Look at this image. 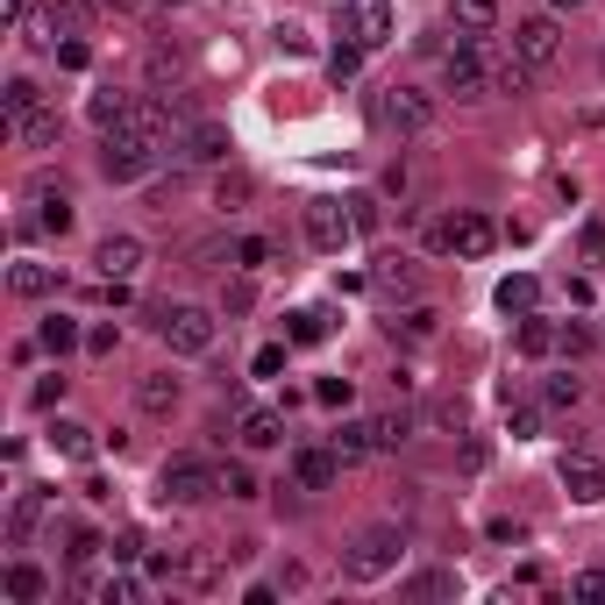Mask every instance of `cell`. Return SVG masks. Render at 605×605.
<instances>
[{
  "label": "cell",
  "instance_id": "12",
  "mask_svg": "<svg viewBox=\"0 0 605 605\" xmlns=\"http://www.w3.org/2000/svg\"><path fill=\"white\" fill-rule=\"evenodd\" d=\"M371 293L385 299V307H406V299L420 293V264L414 256H377L371 264Z\"/></svg>",
  "mask_w": 605,
  "mask_h": 605
},
{
  "label": "cell",
  "instance_id": "49",
  "mask_svg": "<svg viewBox=\"0 0 605 605\" xmlns=\"http://www.w3.org/2000/svg\"><path fill=\"white\" fill-rule=\"evenodd\" d=\"M57 65H65V72H86V65H94V51H86V36H65V43H57Z\"/></svg>",
  "mask_w": 605,
  "mask_h": 605
},
{
  "label": "cell",
  "instance_id": "37",
  "mask_svg": "<svg viewBox=\"0 0 605 605\" xmlns=\"http://www.w3.org/2000/svg\"><path fill=\"white\" fill-rule=\"evenodd\" d=\"M520 356H549L556 350V321H541V314H520Z\"/></svg>",
  "mask_w": 605,
  "mask_h": 605
},
{
  "label": "cell",
  "instance_id": "27",
  "mask_svg": "<svg viewBox=\"0 0 605 605\" xmlns=\"http://www.w3.org/2000/svg\"><path fill=\"white\" fill-rule=\"evenodd\" d=\"M0 114H8V129H14V121H29V114H43V86L36 79H8V86H0Z\"/></svg>",
  "mask_w": 605,
  "mask_h": 605
},
{
  "label": "cell",
  "instance_id": "28",
  "mask_svg": "<svg viewBox=\"0 0 605 605\" xmlns=\"http://www.w3.org/2000/svg\"><path fill=\"white\" fill-rule=\"evenodd\" d=\"M328 307H299V314H285V342H299V350H314V342H328Z\"/></svg>",
  "mask_w": 605,
  "mask_h": 605
},
{
  "label": "cell",
  "instance_id": "52",
  "mask_svg": "<svg viewBox=\"0 0 605 605\" xmlns=\"http://www.w3.org/2000/svg\"><path fill=\"white\" fill-rule=\"evenodd\" d=\"M314 399H321V406H350L356 392H350V377H321V385H314Z\"/></svg>",
  "mask_w": 605,
  "mask_h": 605
},
{
  "label": "cell",
  "instance_id": "21",
  "mask_svg": "<svg viewBox=\"0 0 605 605\" xmlns=\"http://www.w3.org/2000/svg\"><path fill=\"white\" fill-rule=\"evenodd\" d=\"M51 449H57V457H65V463H94L100 435L86 428V420H65V414H57V420H51Z\"/></svg>",
  "mask_w": 605,
  "mask_h": 605
},
{
  "label": "cell",
  "instance_id": "14",
  "mask_svg": "<svg viewBox=\"0 0 605 605\" xmlns=\"http://www.w3.org/2000/svg\"><path fill=\"white\" fill-rule=\"evenodd\" d=\"M556 477H563V492H570V498H584V506H592V498H605V463L592 457V449H563Z\"/></svg>",
  "mask_w": 605,
  "mask_h": 605
},
{
  "label": "cell",
  "instance_id": "17",
  "mask_svg": "<svg viewBox=\"0 0 605 605\" xmlns=\"http://www.w3.org/2000/svg\"><path fill=\"white\" fill-rule=\"evenodd\" d=\"M235 442L242 449H278L285 442V406H242L235 414Z\"/></svg>",
  "mask_w": 605,
  "mask_h": 605
},
{
  "label": "cell",
  "instance_id": "53",
  "mask_svg": "<svg viewBox=\"0 0 605 605\" xmlns=\"http://www.w3.org/2000/svg\"><path fill=\"white\" fill-rule=\"evenodd\" d=\"M114 342H121V328H114V321L86 328V350H94V356H114Z\"/></svg>",
  "mask_w": 605,
  "mask_h": 605
},
{
  "label": "cell",
  "instance_id": "3",
  "mask_svg": "<svg viewBox=\"0 0 605 605\" xmlns=\"http://www.w3.org/2000/svg\"><path fill=\"white\" fill-rule=\"evenodd\" d=\"M492 65H498V51L484 36H457V51L442 57V86L457 100H492Z\"/></svg>",
  "mask_w": 605,
  "mask_h": 605
},
{
  "label": "cell",
  "instance_id": "7",
  "mask_svg": "<svg viewBox=\"0 0 605 605\" xmlns=\"http://www.w3.org/2000/svg\"><path fill=\"white\" fill-rule=\"evenodd\" d=\"M336 29L356 51H385L392 43V0H336Z\"/></svg>",
  "mask_w": 605,
  "mask_h": 605
},
{
  "label": "cell",
  "instance_id": "51",
  "mask_svg": "<svg viewBox=\"0 0 605 605\" xmlns=\"http://www.w3.org/2000/svg\"><path fill=\"white\" fill-rule=\"evenodd\" d=\"M108 556H114V563H143V535H135V527H121V535L108 541Z\"/></svg>",
  "mask_w": 605,
  "mask_h": 605
},
{
  "label": "cell",
  "instance_id": "25",
  "mask_svg": "<svg viewBox=\"0 0 605 605\" xmlns=\"http://www.w3.org/2000/svg\"><path fill=\"white\" fill-rule=\"evenodd\" d=\"M498 314H535V299H541V278L535 271H513V278H498Z\"/></svg>",
  "mask_w": 605,
  "mask_h": 605
},
{
  "label": "cell",
  "instance_id": "9",
  "mask_svg": "<svg viewBox=\"0 0 605 605\" xmlns=\"http://www.w3.org/2000/svg\"><path fill=\"white\" fill-rule=\"evenodd\" d=\"M377 121H385V129H399V135H428V129H435V94H420V86H385Z\"/></svg>",
  "mask_w": 605,
  "mask_h": 605
},
{
  "label": "cell",
  "instance_id": "11",
  "mask_svg": "<svg viewBox=\"0 0 605 605\" xmlns=\"http://www.w3.org/2000/svg\"><path fill=\"white\" fill-rule=\"evenodd\" d=\"M178 157H186V164H229V150H235V135L229 129H221V121H207V114H193L186 121V129H178Z\"/></svg>",
  "mask_w": 605,
  "mask_h": 605
},
{
  "label": "cell",
  "instance_id": "38",
  "mask_svg": "<svg viewBox=\"0 0 605 605\" xmlns=\"http://www.w3.org/2000/svg\"><path fill=\"white\" fill-rule=\"evenodd\" d=\"M541 428H549V406H506V435H513V442H535V435Z\"/></svg>",
  "mask_w": 605,
  "mask_h": 605
},
{
  "label": "cell",
  "instance_id": "36",
  "mask_svg": "<svg viewBox=\"0 0 605 605\" xmlns=\"http://www.w3.org/2000/svg\"><path fill=\"white\" fill-rule=\"evenodd\" d=\"M449 14H457L463 36H492V29H498V0H457Z\"/></svg>",
  "mask_w": 605,
  "mask_h": 605
},
{
  "label": "cell",
  "instance_id": "6",
  "mask_svg": "<svg viewBox=\"0 0 605 605\" xmlns=\"http://www.w3.org/2000/svg\"><path fill=\"white\" fill-rule=\"evenodd\" d=\"M492 242H498V221H492V215H471V207L428 229V250H449V256H463V264L492 256Z\"/></svg>",
  "mask_w": 605,
  "mask_h": 605
},
{
  "label": "cell",
  "instance_id": "16",
  "mask_svg": "<svg viewBox=\"0 0 605 605\" xmlns=\"http://www.w3.org/2000/svg\"><path fill=\"white\" fill-rule=\"evenodd\" d=\"M143 235H100L94 242V271L100 278H135V271H143Z\"/></svg>",
  "mask_w": 605,
  "mask_h": 605
},
{
  "label": "cell",
  "instance_id": "48",
  "mask_svg": "<svg viewBox=\"0 0 605 605\" xmlns=\"http://www.w3.org/2000/svg\"><path fill=\"white\" fill-rule=\"evenodd\" d=\"M57 399H65V371H51V377H36V385H29V406H36V414H51Z\"/></svg>",
  "mask_w": 605,
  "mask_h": 605
},
{
  "label": "cell",
  "instance_id": "32",
  "mask_svg": "<svg viewBox=\"0 0 605 605\" xmlns=\"http://www.w3.org/2000/svg\"><path fill=\"white\" fill-rule=\"evenodd\" d=\"M129 108H135V94H114V86H100V94L86 100V114H94V129H100V135L121 129V121H129Z\"/></svg>",
  "mask_w": 605,
  "mask_h": 605
},
{
  "label": "cell",
  "instance_id": "2",
  "mask_svg": "<svg viewBox=\"0 0 605 605\" xmlns=\"http://www.w3.org/2000/svg\"><path fill=\"white\" fill-rule=\"evenodd\" d=\"M150 328L172 342V356H207L221 342V321L207 307H193V299H164V307H150Z\"/></svg>",
  "mask_w": 605,
  "mask_h": 605
},
{
  "label": "cell",
  "instance_id": "26",
  "mask_svg": "<svg viewBox=\"0 0 605 605\" xmlns=\"http://www.w3.org/2000/svg\"><path fill=\"white\" fill-rule=\"evenodd\" d=\"M457 592H463V578H457V570H414V578H406V598H414V605L457 598Z\"/></svg>",
  "mask_w": 605,
  "mask_h": 605
},
{
  "label": "cell",
  "instance_id": "4",
  "mask_svg": "<svg viewBox=\"0 0 605 605\" xmlns=\"http://www.w3.org/2000/svg\"><path fill=\"white\" fill-rule=\"evenodd\" d=\"M164 157V143H150V135H129V129H108L100 135V178L108 186H135V178H150Z\"/></svg>",
  "mask_w": 605,
  "mask_h": 605
},
{
  "label": "cell",
  "instance_id": "41",
  "mask_svg": "<svg viewBox=\"0 0 605 605\" xmlns=\"http://www.w3.org/2000/svg\"><path fill=\"white\" fill-rule=\"evenodd\" d=\"M250 193H256V178H250V172H221V186H215V207H229V215H235V207L250 200Z\"/></svg>",
  "mask_w": 605,
  "mask_h": 605
},
{
  "label": "cell",
  "instance_id": "35",
  "mask_svg": "<svg viewBox=\"0 0 605 605\" xmlns=\"http://www.w3.org/2000/svg\"><path fill=\"white\" fill-rule=\"evenodd\" d=\"M108 549V541L94 535V527H79V520H65V563L72 570H94V556Z\"/></svg>",
  "mask_w": 605,
  "mask_h": 605
},
{
  "label": "cell",
  "instance_id": "47",
  "mask_svg": "<svg viewBox=\"0 0 605 605\" xmlns=\"http://www.w3.org/2000/svg\"><path fill=\"white\" fill-rule=\"evenodd\" d=\"M578 399H584V385H578V377H570V371L541 385V406H549V414H556V406H578Z\"/></svg>",
  "mask_w": 605,
  "mask_h": 605
},
{
  "label": "cell",
  "instance_id": "29",
  "mask_svg": "<svg viewBox=\"0 0 605 605\" xmlns=\"http://www.w3.org/2000/svg\"><path fill=\"white\" fill-rule=\"evenodd\" d=\"M36 342H43L51 356H72V350H86V328L72 321V314H51V321L36 328Z\"/></svg>",
  "mask_w": 605,
  "mask_h": 605
},
{
  "label": "cell",
  "instance_id": "44",
  "mask_svg": "<svg viewBox=\"0 0 605 605\" xmlns=\"http://www.w3.org/2000/svg\"><path fill=\"white\" fill-rule=\"evenodd\" d=\"M350 229H356V235H377V229H385V207H377L371 193H356V200H350Z\"/></svg>",
  "mask_w": 605,
  "mask_h": 605
},
{
  "label": "cell",
  "instance_id": "23",
  "mask_svg": "<svg viewBox=\"0 0 605 605\" xmlns=\"http://www.w3.org/2000/svg\"><path fill=\"white\" fill-rule=\"evenodd\" d=\"M43 513H51V498H43V492H22V498H14V513H8V549H29V541H36Z\"/></svg>",
  "mask_w": 605,
  "mask_h": 605
},
{
  "label": "cell",
  "instance_id": "55",
  "mask_svg": "<svg viewBox=\"0 0 605 605\" xmlns=\"http://www.w3.org/2000/svg\"><path fill=\"white\" fill-rule=\"evenodd\" d=\"M278 592H285V584H242V605H271Z\"/></svg>",
  "mask_w": 605,
  "mask_h": 605
},
{
  "label": "cell",
  "instance_id": "8",
  "mask_svg": "<svg viewBox=\"0 0 605 605\" xmlns=\"http://www.w3.org/2000/svg\"><path fill=\"white\" fill-rule=\"evenodd\" d=\"M513 57H520L527 72H549L556 57H563V22L549 14H527V22H513Z\"/></svg>",
  "mask_w": 605,
  "mask_h": 605
},
{
  "label": "cell",
  "instance_id": "33",
  "mask_svg": "<svg viewBox=\"0 0 605 605\" xmlns=\"http://www.w3.org/2000/svg\"><path fill=\"white\" fill-rule=\"evenodd\" d=\"M14 135H22L29 150H57V143H65V121H57V108H43V114L14 121Z\"/></svg>",
  "mask_w": 605,
  "mask_h": 605
},
{
  "label": "cell",
  "instance_id": "50",
  "mask_svg": "<svg viewBox=\"0 0 605 605\" xmlns=\"http://www.w3.org/2000/svg\"><path fill=\"white\" fill-rule=\"evenodd\" d=\"M285 371V342H264V350L250 356V377H278Z\"/></svg>",
  "mask_w": 605,
  "mask_h": 605
},
{
  "label": "cell",
  "instance_id": "22",
  "mask_svg": "<svg viewBox=\"0 0 605 605\" xmlns=\"http://www.w3.org/2000/svg\"><path fill=\"white\" fill-rule=\"evenodd\" d=\"M65 36H72L65 8H29V22H22V43H29V51H57Z\"/></svg>",
  "mask_w": 605,
  "mask_h": 605
},
{
  "label": "cell",
  "instance_id": "40",
  "mask_svg": "<svg viewBox=\"0 0 605 605\" xmlns=\"http://www.w3.org/2000/svg\"><path fill=\"white\" fill-rule=\"evenodd\" d=\"M229 256H235V271H264V264H271V242H264V235H235Z\"/></svg>",
  "mask_w": 605,
  "mask_h": 605
},
{
  "label": "cell",
  "instance_id": "59",
  "mask_svg": "<svg viewBox=\"0 0 605 605\" xmlns=\"http://www.w3.org/2000/svg\"><path fill=\"white\" fill-rule=\"evenodd\" d=\"M108 8H143V0H108Z\"/></svg>",
  "mask_w": 605,
  "mask_h": 605
},
{
  "label": "cell",
  "instance_id": "56",
  "mask_svg": "<svg viewBox=\"0 0 605 605\" xmlns=\"http://www.w3.org/2000/svg\"><path fill=\"white\" fill-rule=\"evenodd\" d=\"M0 14H8V22L22 29V22H29V0H0Z\"/></svg>",
  "mask_w": 605,
  "mask_h": 605
},
{
  "label": "cell",
  "instance_id": "34",
  "mask_svg": "<svg viewBox=\"0 0 605 605\" xmlns=\"http://www.w3.org/2000/svg\"><path fill=\"white\" fill-rule=\"evenodd\" d=\"M178 578H186L193 592H221V584H229V570H221V556L193 549V556H186V570H178Z\"/></svg>",
  "mask_w": 605,
  "mask_h": 605
},
{
  "label": "cell",
  "instance_id": "18",
  "mask_svg": "<svg viewBox=\"0 0 605 605\" xmlns=\"http://www.w3.org/2000/svg\"><path fill=\"white\" fill-rule=\"evenodd\" d=\"M392 342H435V336H442V314H435V307H420V299H406V307H392Z\"/></svg>",
  "mask_w": 605,
  "mask_h": 605
},
{
  "label": "cell",
  "instance_id": "58",
  "mask_svg": "<svg viewBox=\"0 0 605 605\" xmlns=\"http://www.w3.org/2000/svg\"><path fill=\"white\" fill-rule=\"evenodd\" d=\"M150 8H186V0H150Z\"/></svg>",
  "mask_w": 605,
  "mask_h": 605
},
{
  "label": "cell",
  "instance_id": "46",
  "mask_svg": "<svg viewBox=\"0 0 605 605\" xmlns=\"http://www.w3.org/2000/svg\"><path fill=\"white\" fill-rule=\"evenodd\" d=\"M592 321H563V328H556V350H563V356H584V350H592Z\"/></svg>",
  "mask_w": 605,
  "mask_h": 605
},
{
  "label": "cell",
  "instance_id": "45",
  "mask_svg": "<svg viewBox=\"0 0 605 605\" xmlns=\"http://www.w3.org/2000/svg\"><path fill=\"white\" fill-rule=\"evenodd\" d=\"M221 492H229V498H256L264 484H256V471H250V463H221Z\"/></svg>",
  "mask_w": 605,
  "mask_h": 605
},
{
  "label": "cell",
  "instance_id": "1",
  "mask_svg": "<svg viewBox=\"0 0 605 605\" xmlns=\"http://www.w3.org/2000/svg\"><path fill=\"white\" fill-rule=\"evenodd\" d=\"M399 556H406V527L399 520H377V527H363L350 549H342V578H350V584H377V578L399 570Z\"/></svg>",
  "mask_w": 605,
  "mask_h": 605
},
{
  "label": "cell",
  "instance_id": "10",
  "mask_svg": "<svg viewBox=\"0 0 605 605\" xmlns=\"http://www.w3.org/2000/svg\"><path fill=\"white\" fill-rule=\"evenodd\" d=\"M299 221H307V242H314L321 256H336L342 242L356 235V229H350V200H307V207H299Z\"/></svg>",
  "mask_w": 605,
  "mask_h": 605
},
{
  "label": "cell",
  "instance_id": "54",
  "mask_svg": "<svg viewBox=\"0 0 605 605\" xmlns=\"http://www.w3.org/2000/svg\"><path fill=\"white\" fill-rule=\"evenodd\" d=\"M570 598H605V570H578V578H570Z\"/></svg>",
  "mask_w": 605,
  "mask_h": 605
},
{
  "label": "cell",
  "instance_id": "42",
  "mask_svg": "<svg viewBox=\"0 0 605 605\" xmlns=\"http://www.w3.org/2000/svg\"><path fill=\"white\" fill-rule=\"evenodd\" d=\"M363 57H371V51H356V43H336V57H328V79H336V86H350L356 72H363Z\"/></svg>",
  "mask_w": 605,
  "mask_h": 605
},
{
  "label": "cell",
  "instance_id": "20",
  "mask_svg": "<svg viewBox=\"0 0 605 605\" xmlns=\"http://www.w3.org/2000/svg\"><path fill=\"white\" fill-rule=\"evenodd\" d=\"M336 471H342L336 449H293V484H299V492H328Z\"/></svg>",
  "mask_w": 605,
  "mask_h": 605
},
{
  "label": "cell",
  "instance_id": "15",
  "mask_svg": "<svg viewBox=\"0 0 605 605\" xmlns=\"http://www.w3.org/2000/svg\"><path fill=\"white\" fill-rule=\"evenodd\" d=\"M178 399H186V377H178V371H143V377H135V406H143L150 420H172Z\"/></svg>",
  "mask_w": 605,
  "mask_h": 605
},
{
  "label": "cell",
  "instance_id": "30",
  "mask_svg": "<svg viewBox=\"0 0 605 605\" xmlns=\"http://www.w3.org/2000/svg\"><path fill=\"white\" fill-rule=\"evenodd\" d=\"M143 584H150V578H135V563H114V578H100L94 598H100V605H135V598H143Z\"/></svg>",
  "mask_w": 605,
  "mask_h": 605
},
{
  "label": "cell",
  "instance_id": "43",
  "mask_svg": "<svg viewBox=\"0 0 605 605\" xmlns=\"http://www.w3.org/2000/svg\"><path fill=\"white\" fill-rule=\"evenodd\" d=\"M256 307V285H250V271H235L229 285H221V314H250Z\"/></svg>",
  "mask_w": 605,
  "mask_h": 605
},
{
  "label": "cell",
  "instance_id": "57",
  "mask_svg": "<svg viewBox=\"0 0 605 605\" xmlns=\"http://www.w3.org/2000/svg\"><path fill=\"white\" fill-rule=\"evenodd\" d=\"M549 8H556V14H570V8H584V0H549Z\"/></svg>",
  "mask_w": 605,
  "mask_h": 605
},
{
  "label": "cell",
  "instance_id": "24",
  "mask_svg": "<svg viewBox=\"0 0 605 605\" xmlns=\"http://www.w3.org/2000/svg\"><path fill=\"white\" fill-rule=\"evenodd\" d=\"M0 592H8V605H43V598H51V578H43L36 563H8Z\"/></svg>",
  "mask_w": 605,
  "mask_h": 605
},
{
  "label": "cell",
  "instance_id": "5",
  "mask_svg": "<svg viewBox=\"0 0 605 605\" xmlns=\"http://www.w3.org/2000/svg\"><path fill=\"white\" fill-rule=\"evenodd\" d=\"M215 492H221V463H207V457H172L157 471V498L164 506H207Z\"/></svg>",
  "mask_w": 605,
  "mask_h": 605
},
{
  "label": "cell",
  "instance_id": "19",
  "mask_svg": "<svg viewBox=\"0 0 605 605\" xmlns=\"http://www.w3.org/2000/svg\"><path fill=\"white\" fill-rule=\"evenodd\" d=\"M8 293H14V299H51V293H57V264L14 256V264H8Z\"/></svg>",
  "mask_w": 605,
  "mask_h": 605
},
{
  "label": "cell",
  "instance_id": "13",
  "mask_svg": "<svg viewBox=\"0 0 605 605\" xmlns=\"http://www.w3.org/2000/svg\"><path fill=\"white\" fill-rule=\"evenodd\" d=\"M29 200H36V215H29V221H36L43 235H72V221H79V215H72V186L36 178V186H29Z\"/></svg>",
  "mask_w": 605,
  "mask_h": 605
},
{
  "label": "cell",
  "instance_id": "39",
  "mask_svg": "<svg viewBox=\"0 0 605 605\" xmlns=\"http://www.w3.org/2000/svg\"><path fill=\"white\" fill-rule=\"evenodd\" d=\"M371 435H377V449H406L414 442V414H377Z\"/></svg>",
  "mask_w": 605,
  "mask_h": 605
},
{
  "label": "cell",
  "instance_id": "31",
  "mask_svg": "<svg viewBox=\"0 0 605 605\" xmlns=\"http://www.w3.org/2000/svg\"><path fill=\"white\" fill-rule=\"evenodd\" d=\"M328 449H336L342 463H363V457H377V435H371V420H342V428H336V442H328Z\"/></svg>",
  "mask_w": 605,
  "mask_h": 605
}]
</instances>
